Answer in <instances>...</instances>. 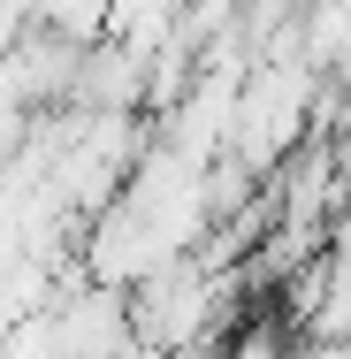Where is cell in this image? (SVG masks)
<instances>
[{
    "label": "cell",
    "instance_id": "obj_1",
    "mask_svg": "<svg viewBox=\"0 0 351 359\" xmlns=\"http://www.w3.org/2000/svg\"><path fill=\"white\" fill-rule=\"evenodd\" d=\"M69 107L76 115H145V54L123 39H92Z\"/></svg>",
    "mask_w": 351,
    "mask_h": 359
},
{
    "label": "cell",
    "instance_id": "obj_2",
    "mask_svg": "<svg viewBox=\"0 0 351 359\" xmlns=\"http://www.w3.org/2000/svg\"><path fill=\"white\" fill-rule=\"evenodd\" d=\"M221 359H290V344H282L275 329H260V321H252V329H237V344H229Z\"/></svg>",
    "mask_w": 351,
    "mask_h": 359
},
{
    "label": "cell",
    "instance_id": "obj_3",
    "mask_svg": "<svg viewBox=\"0 0 351 359\" xmlns=\"http://www.w3.org/2000/svg\"><path fill=\"white\" fill-rule=\"evenodd\" d=\"M214 8H237V0H214Z\"/></svg>",
    "mask_w": 351,
    "mask_h": 359
}]
</instances>
